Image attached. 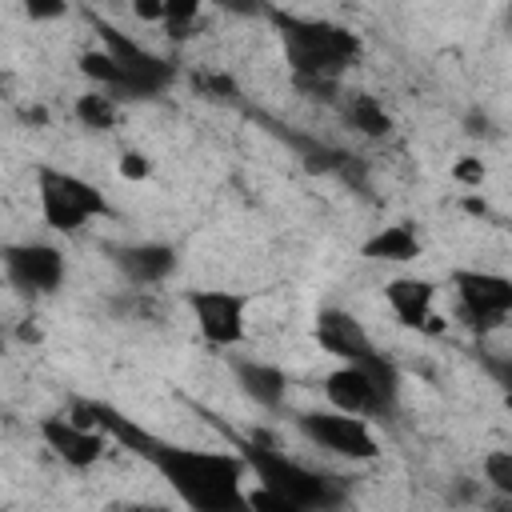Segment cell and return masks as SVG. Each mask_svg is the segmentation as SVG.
I'll list each match as a JSON object with an SVG mask.
<instances>
[{
	"label": "cell",
	"mask_w": 512,
	"mask_h": 512,
	"mask_svg": "<svg viewBox=\"0 0 512 512\" xmlns=\"http://www.w3.org/2000/svg\"><path fill=\"white\" fill-rule=\"evenodd\" d=\"M68 416L80 420V424H100V428H108V436L124 440L172 488V496L184 508H192V512H232V508H244L248 464H244L240 452L192 448V444L148 436V432L124 424V416H116L100 400H76L68 408Z\"/></svg>",
	"instance_id": "6da1fadb"
},
{
	"label": "cell",
	"mask_w": 512,
	"mask_h": 512,
	"mask_svg": "<svg viewBox=\"0 0 512 512\" xmlns=\"http://www.w3.org/2000/svg\"><path fill=\"white\" fill-rule=\"evenodd\" d=\"M268 20L276 28L288 72L304 84H336L364 56V40L336 20L300 16V12H284V8H272Z\"/></svg>",
	"instance_id": "7a4b0ae2"
},
{
	"label": "cell",
	"mask_w": 512,
	"mask_h": 512,
	"mask_svg": "<svg viewBox=\"0 0 512 512\" xmlns=\"http://www.w3.org/2000/svg\"><path fill=\"white\" fill-rule=\"evenodd\" d=\"M320 392H324L328 408H340V412H352V416H368V420H388L400 408L404 372H400V364L392 356L372 348L360 360H336L324 372Z\"/></svg>",
	"instance_id": "3957f363"
},
{
	"label": "cell",
	"mask_w": 512,
	"mask_h": 512,
	"mask_svg": "<svg viewBox=\"0 0 512 512\" xmlns=\"http://www.w3.org/2000/svg\"><path fill=\"white\" fill-rule=\"evenodd\" d=\"M244 464H248V480H256L260 488H268L272 496H280V504L288 512H324V508H340L344 504V484L296 456H288L276 444L252 440L244 444Z\"/></svg>",
	"instance_id": "277c9868"
},
{
	"label": "cell",
	"mask_w": 512,
	"mask_h": 512,
	"mask_svg": "<svg viewBox=\"0 0 512 512\" xmlns=\"http://www.w3.org/2000/svg\"><path fill=\"white\" fill-rule=\"evenodd\" d=\"M32 184H36V212H40V224L52 232V236H76L84 232L88 224L104 220L112 212L108 196L100 192V184H92L88 176L72 172V168H60V164H36L32 172Z\"/></svg>",
	"instance_id": "5b68a950"
},
{
	"label": "cell",
	"mask_w": 512,
	"mask_h": 512,
	"mask_svg": "<svg viewBox=\"0 0 512 512\" xmlns=\"http://www.w3.org/2000/svg\"><path fill=\"white\" fill-rule=\"evenodd\" d=\"M92 28H96V44H100V48L116 60V68H120V100H152V96H160V92L172 88L176 64H172L168 56H160V52H152L148 44L132 40L128 32H120V28H116L112 20H104V16H96Z\"/></svg>",
	"instance_id": "8992f818"
},
{
	"label": "cell",
	"mask_w": 512,
	"mask_h": 512,
	"mask_svg": "<svg viewBox=\"0 0 512 512\" xmlns=\"http://www.w3.org/2000/svg\"><path fill=\"white\" fill-rule=\"evenodd\" d=\"M296 432L312 448H320V452H328L336 460H348V464H372L384 452L380 432H376V420L352 416V412H340V408L300 412L296 416Z\"/></svg>",
	"instance_id": "52a82bcc"
},
{
	"label": "cell",
	"mask_w": 512,
	"mask_h": 512,
	"mask_svg": "<svg viewBox=\"0 0 512 512\" xmlns=\"http://www.w3.org/2000/svg\"><path fill=\"white\" fill-rule=\"evenodd\" d=\"M184 308H188V320H192L196 336L208 348L232 352V348L244 344L248 308H252L248 292H236V288H224V284H200V288L184 292Z\"/></svg>",
	"instance_id": "ba28073f"
},
{
	"label": "cell",
	"mask_w": 512,
	"mask_h": 512,
	"mask_svg": "<svg viewBox=\"0 0 512 512\" xmlns=\"http://www.w3.org/2000/svg\"><path fill=\"white\" fill-rule=\"evenodd\" d=\"M0 272L12 292L28 300H44L64 288L68 256L56 240H8L0 244Z\"/></svg>",
	"instance_id": "9c48e42d"
},
{
	"label": "cell",
	"mask_w": 512,
	"mask_h": 512,
	"mask_svg": "<svg viewBox=\"0 0 512 512\" xmlns=\"http://www.w3.org/2000/svg\"><path fill=\"white\" fill-rule=\"evenodd\" d=\"M452 292L460 304V316L476 332L504 328L512 316V280L492 268H452Z\"/></svg>",
	"instance_id": "30bf717a"
},
{
	"label": "cell",
	"mask_w": 512,
	"mask_h": 512,
	"mask_svg": "<svg viewBox=\"0 0 512 512\" xmlns=\"http://www.w3.org/2000/svg\"><path fill=\"white\" fill-rule=\"evenodd\" d=\"M36 432H40V444H44L64 468H72V472L96 468V464L104 460V452H108V440H112L108 428H100V424H80V420H72L68 412L40 416Z\"/></svg>",
	"instance_id": "8fae6325"
},
{
	"label": "cell",
	"mask_w": 512,
	"mask_h": 512,
	"mask_svg": "<svg viewBox=\"0 0 512 512\" xmlns=\"http://www.w3.org/2000/svg\"><path fill=\"white\" fill-rule=\"evenodd\" d=\"M440 288L436 280L420 276V272H396L392 280H384V308L392 312V320L400 328L412 332H440V312H436Z\"/></svg>",
	"instance_id": "7c38bea8"
},
{
	"label": "cell",
	"mask_w": 512,
	"mask_h": 512,
	"mask_svg": "<svg viewBox=\"0 0 512 512\" xmlns=\"http://www.w3.org/2000/svg\"><path fill=\"white\" fill-rule=\"evenodd\" d=\"M312 340H316V348H320L324 356H332V360H360V356H368V352L376 348V340L368 336L364 320H360L356 312L340 308V304H324V308L316 312V320H312Z\"/></svg>",
	"instance_id": "4fadbf2b"
},
{
	"label": "cell",
	"mask_w": 512,
	"mask_h": 512,
	"mask_svg": "<svg viewBox=\"0 0 512 512\" xmlns=\"http://www.w3.org/2000/svg\"><path fill=\"white\" fill-rule=\"evenodd\" d=\"M112 264L120 268V276L128 284L152 288V284H164V280L176 276L180 252L172 244H164V240H132V244L112 248Z\"/></svg>",
	"instance_id": "5bb4252c"
},
{
	"label": "cell",
	"mask_w": 512,
	"mask_h": 512,
	"mask_svg": "<svg viewBox=\"0 0 512 512\" xmlns=\"http://www.w3.org/2000/svg\"><path fill=\"white\" fill-rule=\"evenodd\" d=\"M232 380H236L240 396L252 400L256 408H264V412H276L288 400V372L280 364H272V360L232 356Z\"/></svg>",
	"instance_id": "9a60e30c"
},
{
	"label": "cell",
	"mask_w": 512,
	"mask_h": 512,
	"mask_svg": "<svg viewBox=\"0 0 512 512\" xmlns=\"http://www.w3.org/2000/svg\"><path fill=\"white\" fill-rule=\"evenodd\" d=\"M420 252H424V240H420V232H416L408 220L384 224V228H376V232L360 244V256H364V260H372V264H396V268L416 264Z\"/></svg>",
	"instance_id": "2e32d148"
},
{
	"label": "cell",
	"mask_w": 512,
	"mask_h": 512,
	"mask_svg": "<svg viewBox=\"0 0 512 512\" xmlns=\"http://www.w3.org/2000/svg\"><path fill=\"white\" fill-rule=\"evenodd\" d=\"M340 116H344V124H348L356 136H364V140H384V136H392V128H396L392 112H388L384 100H376L372 92H344Z\"/></svg>",
	"instance_id": "e0dca14e"
},
{
	"label": "cell",
	"mask_w": 512,
	"mask_h": 512,
	"mask_svg": "<svg viewBox=\"0 0 512 512\" xmlns=\"http://www.w3.org/2000/svg\"><path fill=\"white\" fill-rule=\"evenodd\" d=\"M72 116L88 132H112L120 124V116H124V100L112 96V92H104V88H84L72 100Z\"/></svg>",
	"instance_id": "ac0fdd59"
},
{
	"label": "cell",
	"mask_w": 512,
	"mask_h": 512,
	"mask_svg": "<svg viewBox=\"0 0 512 512\" xmlns=\"http://www.w3.org/2000/svg\"><path fill=\"white\" fill-rule=\"evenodd\" d=\"M480 476H484V484H488L492 492L512 496V448H492V452H484Z\"/></svg>",
	"instance_id": "d6986e66"
},
{
	"label": "cell",
	"mask_w": 512,
	"mask_h": 512,
	"mask_svg": "<svg viewBox=\"0 0 512 512\" xmlns=\"http://www.w3.org/2000/svg\"><path fill=\"white\" fill-rule=\"evenodd\" d=\"M204 4H208V0H164V24H160V28H168L172 40L188 36V28L200 20Z\"/></svg>",
	"instance_id": "ffe728a7"
},
{
	"label": "cell",
	"mask_w": 512,
	"mask_h": 512,
	"mask_svg": "<svg viewBox=\"0 0 512 512\" xmlns=\"http://www.w3.org/2000/svg\"><path fill=\"white\" fill-rule=\"evenodd\" d=\"M28 24H56L72 12V0H16Z\"/></svg>",
	"instance_id": "44dd1931"
},
{
	"label": "cell",
	"mask_w": 512,
	"mask_h": 512,
	"mask_svg": "<svg viewBox=\"0 0 512 512\" xmlns=\"http://www.w3.org/2000/svg\"><path fill=\"white\" fill-rule=\"evenodd\" d=\"M116 176L128 180V184H144L152 176V156L140 152V148H124L120 160H116Z\"/></svg>",
	"instance_id": "7402d4cb"
},
{
	"label": "cell",
	"mask_w": 512,
	"mask_h": 512,
	"mask_svg": "<svg viewBox=\"0 0 512 512\" xmlns=\"http://www.w3.org/2000/svg\"><path fill=\"white\" fill-rule=\"evenodd\" d=\"M484 176H488V168H484L476 156H460V160L452 164V180L464 184V188H472V192L484 184Z\"/></svg>",
	"instance_id": "603a6c76"
},
{
	"label": "cell",
	"mask_w": 512,
	"mask_h": 512,
	"mask_svg": "<svg viewBox=\"0 0 512 512\" xmlns=\"http://www.w3.org/2000/svg\"><path fill=\"white\" fill-rule=\"evenodd\" d=\"M128 12L140 24H164V0H128Z\"/></svg>",
	"instance_id": "cb8c5ba5"
},
{
	"label": "cell",
	"mask_w": 512,
	"mask_h": 512,
	"mask_svg": "<svg viewBox=\"0 0 512 512\" xmlns=\"http://www.w3.org/2000/svg\"><path fill=\"white\" fill-rule=\"evenodd\" d=\"M0 360H4V332H0Z\"/></svg>",
	"instance_id": "d4e9b609"
}]
</instances>
